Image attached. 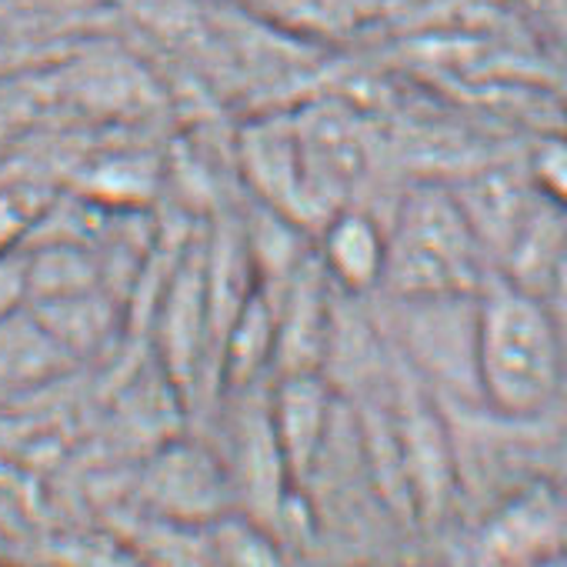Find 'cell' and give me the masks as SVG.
Segmentation results:
<instances>
[{"instance_id": "obj_1", "label": "cell", "mask_w": 567, "mask_h": 567, "mask_svg": "<svg viewBox=\"0 0 567 567\" xmlns=\"http://www.w3.org/2000/svg\"><path fill=\"white\" fill-rule=\"evenodd\" d=\"M240 164L267 210L291 224H324L338 214L364 167L354 131L331 111L247 127Z\"/></svg>"}, {"instance_id": "obj_2", "label": "cell", "mask_w": 567, "mask_h": 567, "mask_svg": "<svg viewBox=\"0 0 567 567\" xmlns=\"http://www.w3.org/2000/svg\"><path fill=\"white\" fill-rule=\"evenodd\" d=\"M474 368L484 398L501 414H537L554 398L564 368L550 308L514 284H494L477 305Z\"/></svg>"}, {"instance_id": "obj_3", "label": "cell", "mask_w": 567, "mask_h": 567, "mask_svg": "<svg viewBox=\"0 0 567 567\" xmlns=\"http://www.w3.org/2000/svg\"><path fill=\"white\" fill-rule=\"evenodd\" d=\"M384 280L414 301L461 298L481 280V237L464 204L441 187H417L388 234Z\"/></svg>"}, {"instance_id": "obj_4", "label": "cell", "mask_w": 567, "mask_h": 567, "mask_svg": "<svg viewBox=\"0 0 567 567\" xmlns=\"http://www.w3.org/2000/svg\"><path fill=\"white\" fill-rule=\"evenodd\" d=\"M267 424L291 484H305L331 427V388L321 371L280 374L267 404Z\"/></svg>"}, {"instance_id": "obj_5", "label": "cell", "mask_w": 567, "mask_h": 567, "mask_svg": "<svg viewBox=\"0 0 567 567\" xmlns=\"http://www.w3.org/2000/svg\"><path fill=\"white\" fill-rule=\"evenodd\" d=\"M144 494L161 520L171 524H210L224 514V474L197 447H171L147 471Z\"/></svg>"}, {"instance_id": "obj_6", "label": "cell", "mask_w": 567, "mask_h": 567, "mask_svg": "<svg viewBox=\"0 0 567 567\" xmlns=\"http://www.w3.org/2000/svg\"><path fill=\"white\" fill-rule=\"evenodd\" d=\"M214 328V295H210V274L207 264L190 257L181 264L177 277L167 288L164 301V321H161V338H164V354L171 378H184V388L197 381L200 361L207 354V331Z\"/></svg>"}, {"instance_id": "obj_7", "label": "cell", "mask_w": 567, "mask_h": 567, "mask_svg": "<svg viewBox=\"0 0 567 567\" xmlns=\"http://www.w3.org/2000/svg\"><path fill=\"white\" fill-rule=\"evenodd\" d=\"M388 237L381 227L358 210H338L321 224L318 267L348 291H368L384 280Z\"/></svg>"}, {"instance_id": "obj_8", "label": "cell", "mask_w": 567, "mask_h": 567, "mask_svg": "<svg viewBox=\"0 0 567 567\" xmlns=\"http://www.w3.org/2000/svg\"><path fill=\"white\" fill-rule=\"evenodd\" d=\"M68 361L71 351L28 311V305L0 324V398L54 378Z\"/></svg>"}, {"instance_id": "obj_9", "label": "cell", "mask_w": 567, "mask_h": 567, "mask_svg": "<svg viewBox=\"0 0 567 567\" xmlns=\"http://www.w3.org/2000/svg\"><path fill=\"white\" fill-rule=\"evenodd\" d=\"M284 24L315 34H348L384 18L398 0H250Z\"/></svg>"}, {"instance_id": "obj_10", "label": "cell", "mask_w": 567, "mask_h": 567, "mask_svg": "<svg viewBox=\"0 0 567 567\" xmlns=\"http://www.w3.org/2000/svg\"><path fill=\"white\" fill-rule=\"evenodd\" d=\"M214 567H284L274 540L247 517L220 514L204 524Z\"/></svg>"}, {"instance_id": "obj_11", "label": "cell", "mask_w": 567, "mask_h": 567, "mask_svg": "<svg viewBox=\"0 0 567 567\" xmlns=\"http://www.w3.org/2000/svg\"><path fill=\"white\" fill-rule=\"evenodd\" d=\"M530 181L550 204L567 210V141L564 137L544 141L537 147L530 161Z\"/></svg>"}, {"instance_id": "obj_12", "label": "cell", "mask_w": 567, "mask_h": 567, "mask_svg": "<svg viewBox=\"0 0 567 567\" xmlns=\"http://www.w3.org/2000/svg\"><path fill=\"white\" fill-rule=\"evenodd\" d=\"M28 305V254H0V324Z\"/></svg>"}, {"instance_id": "obj_13", "label": "cell", "mask_w": 567, "mask_h": 567, "mask_svg": "<svg viewBox=\"0 0 567 567\" xmlns=\"http://www.w3.org/2000/svg\"><path fill=\"white\" fill-rule=\"evenodd\" d=\"M28 207L18 197H0V254L14 250V240L28 230Z\"/></svg>"}, {"instance_id": "obj_14", "label": "cell", "mask_w": 567, "mask_h": 567, "mask_svg": "<svg viewBox=\"0 0 567 567\" xmlns=\"http://www.w3.org/2000/svg\"><path fill=\"white\" fill-rule=\"evenodd\" d=\"M554 295H557V311H550V318L557 324L560 341H567V254L554 270Z\"/></svg>"}, {"instance_id": "obj_15", "label": "cell", "mask_w": 567, "mask_h": 567, "mask_svg": "<svg viewBox=\"0 0 567 567\" xmlns=\"http://www.w3.org/2000/svg\"><path fill=\"white\" fill-rule=\"evenodd\" d=\"M0 567H11V564H0Z\"/></svg>"}]
</instances>
